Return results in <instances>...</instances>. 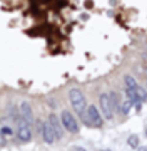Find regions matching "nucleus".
<instances>
[{
    "mask_svg": "<svg viewBox=\"0 0 147 151\" xmlns=\"http://www.w3.org/2000/svg\"><path fill=\"white\" fill-rule=\"evenodd\" d=\"M69 99H70V104H72V108H74V111L82 118L85 114V111H87V99L84 96V92L80 89H70Z\"/></svg>",
    "mask_w": 147,
    "mask_h": 151,
    "instance_id": "obj_1",
    "label": "nucleus"
},
{
    "mask_svg": "<svg viewBox=\"0 0 147 151\" xmlns=\"http://www.w3.org/2000/svg\"><path fill=\"white\" fill-rule=\"evenodd\" d=\"M60 121H62L64 129H65L67 133H70V134H77L79 129H80V128H79V121H77V118L70 113V111H67V109L60 113Z\"/></svg>",
    "mask_w": 147,
    "mask_h": 151,
    "instance_id": "obj_2",
    "label": "nucleus"
},
{
    "mask_svg": "<svg viewBox=\"0 0 147 151\" xmlns=\"http://www.w3.org/2000/svg\"><path fill=\"white\" fill-rule=\"evenodd\" d=\"M99 109H100V113H102L104 119H114L115 116V109L112 108V103H110V96L107 92H102L100 96H99Z\"/></svg>",
    "mask_w": 147,
    "mask_h": 151,
    "instance_id": "obj_3",
    "label": "nucleus"
},
{
    "mask_svg": "<svg viewBox=\"0 0 147 151\" xmlns=\"http://www.w3.org/2000/svg\"><path fill=\"white\" fill-rule=\"evenodd\" d=\"M87 118H89V123H90V128H102L104 116L97 106H94V104L87 106Z\"/></svg>",
    "mask_w": 147,
    "mask_h": 151,
    "instance_id": "obj_4",
    "label": "nucleus"
},
{
    "mask_svg": "<svg viewBox=\"0 0 147 151\" xmlns=\"http://www.w3.org/2000/svg\"><path fill=\"white\" fill-rule=\"evenodd\" d=\"M17 138L22 141V143L32 141V129H30V124H27L22 118L18 119V123H17Z\"/></svg>",
    "mask_w": 147,
    "mask_h": 151,
    "instance_id": "obj_5",
    "label": "nucleus"
},
{
    "mask_svg": "<svg viewBox=\"0 0 147 151\" xmlns=\"http://www.w3.org/2000/svg\"><path fill=\"white\" fill-rule=\"evenodd\" d=\"M49 123H50V126H52V129H54V133H55V138L57 139H62L64 138V126H62V121H60V118L57 116V114H50L49 116Z\"/></svg>",
    "mask_w": 147,
    "mask_h": 151,
    "instance_id": "obj_6",
    "label": "nucleus"
},
{
    "mask_svg": "<svg viewBox=\"0 0 147 151\" xmlns=\"http://www.w3.org/2000/svg\"><path fill=\"white\" fill-rule=\"evenodd\" d=\"M40 134H42V138H44V141L47 143V145H52L54 141H57V138H55V133H54V129H52V126H50L49 121H44V123H42Z\"/></svg>",
    "mask_w": 147,
    "mask_h": 151,
    "instance_id": "obj_7",
    "label": "nucleus"
},
{
    "mask_svg": "<svg viewBox=\"0 0 147 151\" xmlns=\"http://www.w3.org/2000/svg\"><path fill=\"white\" fill-rule=\"evenodd\" d=\"M18 111H20V118H22L27 124L33 123V111H32V106L28 103H22L20 108H18Z\"/></svg>",
    "mask_w": 147,
    "mask_h": 151,
    "instance_id": "obj_8",
    "label": "nucleus"
},
{
    "mask_svg": "<svg viewBox=\"0 0 147 151\" xmlns=\"http://www.w3.org/2000/svg\"><path fill=\"white\" fill-rule=\"evenodd\" d=\"M132 108H134V103H132L131 99L125 97L124 101H120V106H119V111H117V113L119 114H129L132 111Z\"/></svg>",
    "mask_w": 147,
    "mask_h": 151,
    "instance_id": "obj_9",
    "label": "nucleus"
},
{
    "mask_svg": "<svg viewBox=\"0 0 147 151\" xmlns=\"http://www.w3.org/2000/svg\"><path fill=\"white\" fill-rule=\"evenodd\" d=\"M137 86H139V84H137V79L134 77V76H131V74H125V76H124V87L136 89Z\"/></svg>",
    "mask_w": 147,
    "mask_h": 151,
    "instance_id": "obj_10",
    "label": "nucleus"
},
{
    "mask_svg": "<svg viewBox=\"0 0 147 151\" xmlns=\"http://www.w3.org/2000/svg\"><path fill=\"white\" fill-rule=\"evenodd\" d=\"M136 94H137V99H139L142 104L147 101V89H146V87L137 86V87H136Z\"/></svg>",
    "mask_w": 147,
    "mask_h": 151,
    "instance_id": "obj_11",
    "label": "nucleus"
},
{
    "mask_svg": "<svg viewBox=\"0 0 147 151\" xmlns=\"http://www.w3.org/2000/svg\"><path fill=\"white\" fill-rule=\"evenodd\" d=\"M109 96H110V103H112V108L115 109V113L119 111V106H120V99H119V92H109Z\"/></svg>",
    "mask_w": 147,
    "mask_h": 151,
    "instance_id": "obj_12",
    "label": "nucleus"
},
{
    "mask_svg": "<svg viewBox=\"0 0 147 151\" xmlns=\"http://www.w3.org/2000/svg\"><path fill=\"white\" fill-rule=\"evenodd\" d=\"M127 146H129V148H132V150H137V148H139V136L137 134H131L129 136V138H127Z\"/></svg>",
    "mask_w": 147,
    "mask_h": 151,
    "instance_id": "obj_13",
    "label": "nucleus"
},
{
    "mask_svg": "<svg viewBox=\"0 0 147 151\" xmlns=\"http://www.w3.org/2000/svg\"><path fill=\"white\" fill-rule=\"evenodd\" d=\"M0 133H2L4 136H12V134H13V131H12L9 126H4V128H0Z\"/></svg>",
    "mask_w": 147,
    "mask_h": 151,
    "instance_id": "obj_14",
    "label": "nucleus"
},
{
    "mask_svg": "<svg viewBox=\"0 0 147 151\" xmlns=\"http://www.w3.org/2000/svg\"><path fill=\"white\" fill-rule=\"evenodd\" d=\"M72 151H85V150H84V148H80V146H74V150H72Z\"/></svg>",
    "mask_w": 147,
    "mask_h": 151,
    "instance_id": "obj_15",
    "label": "nucleus"
},
{
    "mask_svg": "<svg viewBox=\"0 0 147 151\" xmlns=\"http://www.w3.org/2000/svg\"><path fill=\"white\" fill-rule=\"evenodd\" d=\"M137 151H147V146H139V148H137Z\"/></svg>",
    "mask_w": 147,
    "mask_h": 151,
    "instance_id": "obj_16",
    "label": "nucleus"
},
{
    "mask_svg": "<svg viewBox=\"0 0 147 151\" xmlns=\"http://www.w3.org/2000/svg\"><path fill=\"white\" fill-rule=\"evenodd\" d=\"M146 138H147V126H146Z\"/></svg>",
    "mask_w": 147,
    "mask_h": 151,
    "instance_id": "obj_17",
    "label": "nucleus"
},
{
    "mask_svg": "<svg viewBox=\"0 0 147 151\" xmlns=\"http://www.w3.org/2000/svg\"><path fill=\"white\" fill-rule=\"evenodd\" d=\"M100 151H110V150H100Z\"/></svg>",
    "mask_w": 147,
    "mask_h": 151,
    "instance_id": "obj_18",
    "label": "nucleus"
},
{
    "mask_svg": "<svg viewBox=\"0 0 147 151\" xmlns=\"http://www.w3.org/2000/svg\"><path fill=\"white\" fill-rule=\"evenodd\" d=\"M146 89H147V81H146Z\"/></svg>",
    "mask_w": 147,
    "mask_h": 151,
    "instance_id": "obj_19",
    "label": "nucleus"
}]
</instances>
